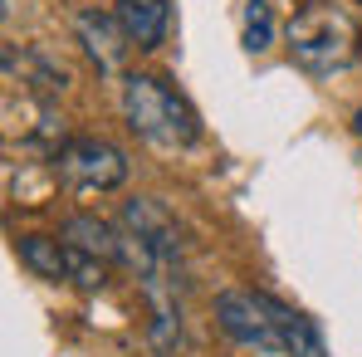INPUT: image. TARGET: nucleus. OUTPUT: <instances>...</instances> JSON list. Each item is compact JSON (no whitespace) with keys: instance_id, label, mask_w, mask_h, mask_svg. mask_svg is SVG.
<instances>
[{"instance_id":"nucleus-1","label":"nucleus","mask_w":362,"mask_h":357,"mask_svg":"<svg viewBox=\"0 0 362 357\" xmlns=\"http://www.w3.org/2000/svg\"><path fill=\"white\" fill-rule=\"evenodd\" d=\"M284 40H289L294 64L303 74H313V78H328V74L348 69L362 54L358 20L338 0H303L289 15V25H284Z\"/></svg>"},{"instance_id":"nucleus-2","label":"nucleus","mask_w":362,"mask_h":357,"mask_svg":"<svg viewBox=\"0 0 362 357\" xmlns=\"http://www.w3.org/2000/svg\"><path fill=\"white\" fill-rule=\"evenodd\" d=\"M122 118L142 142L167 147V152H181L201 137V118L186 103V93L157 74H127L122 78Z\"/></svg>"},{"instance_id":"nucleus-3","label":"nucleus","mask_w":362,"mask_h":357,"mask_svg":"<svg viewBox=\"0 0 362 357\" xmlns=\"http://www.w3.org/2000/svg\"><path fill=\"white\" fill-rule=\"evenodd\" d=\"M284 303L255 289H221L216 294V323L230 343L255 348L264 357H284Z\"/></svg>"},{"instance_id":"nucleus-4","label":"nucleus","mask_w":362,"mask_h":357,"mask_svg":"<svg viewBox=\"0 0 362 357\" xmlns=\"http://www.w3.org/2000/svg\"><path fill=\"white\" fill-rule=\"evenodd\" d=\"M54 167L78 191H113L127 181V157L103 137H69L54 152Z\"/></svg>"},{"instance_id":"nucleus-5","label":"nucleus","mask_w":362,"mask_h":357,"mask_svg":"<svg viewBox=\"0 0 362 357\" xmlns=\"http://www.w3.org/2000/svg\"><path fill=\"white\" fill-rule=\"evenodd\" d=\"M122 230L132 245H142L152 259H167V264H181V230L172 221V211L152 196H132L122 206Z\"/></svg>"},{"instance_id":"nucleus-6","label":"nucleus","mask_w":362,"mask_h":357,"mask_svg":"<svg viewBox=\"0 0 362 357\" xmlns=\"http://www.w3.org/2000/svg\"><path fill=\"white\" fill-rule=\"evenodd\" d=\"M78 45H83V54L93 59L98 74H122V64H127V49H132V40H127V30L118 25V15H98V10H83L78 15Z\"/></svg>"},{"instance_id":"nucleus-7","label":"nucleus","mask_w":362,"mask_h":357,"mask_svg":"<svg viewBox=\"0 0 362 357\" xmlns=\"http://www.w3.org/2000/svg\"><path fill=\"white\" fill-rule=\"evenodd\" d=\"M118 25L137 49H162L167 25H172V5L167 0H118Z\"/></svg>"},{"instance_id":"nucleus-8","label":"nucleus","mask_w":362,"mask_h":357,"mask_svg":"<svg viewBox=\"0 0 362 357\" xmlns=\"http://www.w3.org/2000/svg\"><path fill=\"white\" fill-rule=\"evenodd\" d=\"M59 240L64 245H74V250H83V254H93V259H122V250H127V235H118L108 221H98V216H69L59 226Z\"/></svg>"},{"instance_id":"nucleus-9","label":"nucleus","mask_w":362,"mask_h":357,"mask_svg":"<svg viewBox=\"0 0 362 357\" xmlns=\"http://www.w3.org/2000/svg\"><path fill=\"white\" fill-rule=\"evenodd\" d=\"M15 254L20 264L35 274V279H49V284H69V245L49 235H20L15 240Z\"/></svg>"},{"instance_id":"nucleus-10","label":"nucleus","mask_w":362,"mask_h":357,"mask_svg":"<svg viewBox=\"0 0 362 357\" xmlns=\"http://www.w3.org/2000/svg\"><path fill=\"white\" fill-rule=\"evenodd\" d=\"M284 357H328L318 328H313V318H303L294 308L284 313Z\"/></svg>"},{"instance_id":"nucleus-11","label":"nucleus","mask_w":362,"mask_h":357,"mask_svg":"<svg viewBox=\"0 0 362 357\" xmlns=\"http://www.w3.org/2000/svg\"><path fill=\"white\" fill-rule=\"evenodd\" d=\"M240 45L250 49V54H264L269 45H274V15H269V5L264 0H250L245 5V35Z\"/></svg>"},{"instance_id":"nucleus-12","label":"nucleus","mask_w":362,"mask_h":357,"mask_svg":"<svg viewBox=\"0 0 362 357\" xmlns=\"http://www.w3.org/2000/svg\"><path fill=\"white\" fill-rule=\"evenodd\" d=\"M69 284H74V289H83V294H98V289L108 284V264L69 245Z\"/></svg>"},{"instance_id":"nucleus-13","label":"nucleus","mask_w":362,"mask_h":357,"mask_svg":"<svg viewBox=\"0 0 362 357\" xmlns=\"http://www.w3.org/2000/svg\"><path fill=\"white\" fill-rule=\"evenodd\" d=\"M25 78H35L40 93H59L64 88V69L49 59L45 49H30V54H25Z\"/></svg>"},{"instance_id":"nucleus-14","label":"nucleus","mask_w":362,"mask_h":357,"mask_svg":"<svg viewBox=\"0 0 362 357\" xmlns=\"http://www.w3.org/2000/svg\"><path fill=\"white\" fill-rule=\"evenodd\" d=\"M353 132H358V137H362V108H358V113H353Z\"/></svg>"}]
</instances>
